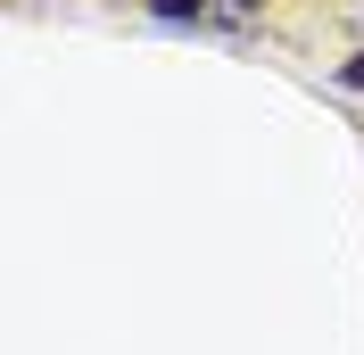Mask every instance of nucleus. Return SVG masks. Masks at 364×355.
I'll return each instance as SVG.
<instances>
[{"label":"nucleus","mask_w":364,"mask_h":355,"mask_svg":"<svg viewBox=\"0 0 364 355\" xmlns=\"http://www.w3.org/2000/svg\"><path fill=\"white\" fill-rule=\"evenodd\" d=\"M149 9H158V17H166V25H182V17H199L207 0H149Z\"/></svg>","instance_id":"nucleus-1"},{"label":"nucleus","mask_w":364,"mask_h":355,"mask_svg":"<svg viewBox=\"0 0 364 355\" xmlns=\"http://www.w3.org/2000/svg\"><path fill=\"white\" fill-rule=\"evenodd\" d=\"M340 75H348V83H356V91H364V58H348V67H340Z\"/></svg>","instance_id":"nucleus-2"}]
</instances>
